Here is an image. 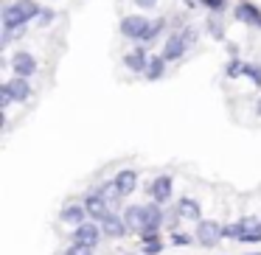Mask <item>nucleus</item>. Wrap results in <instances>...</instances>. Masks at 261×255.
<instances>
[{
	"mask_svg": "<svg viewBox=\"0 0 261 255\" xmlns=\"http://www.w3.org/2000/svg\"><path fill=\"white\" fill-rule=\"evenodd\" d=\"M59 219H62L65 224H82V221H85V210L70 205V208H65L62 213H59Z\"/></svg>",
	"mask_w": 261,
	"mask_h": 255,
	"instance_id": "nucleus-18",
	"label": "nucleus"
},
{
	"mask_svg": "<svg viewBox=\"0 0 261 255\" xmlns=\"http://www.w3.org/2000/svg\"><path fill=\"white\" fill-rule=\"evenodd\" d=\"M6 87L12 90L14 101H25V98L31 96V84H29V79H25V76H17V79H12Z\"/></svg>",
	"mask_w": 261,
	"mask_h": 255,
	"instance_id": "nucleus-13",
	"label": "nucleus"
},
{
	"mask_svg": "<svg viewBox=\"0 0 261 255\" xmlns=\"http://www.w3.org/2000/svg\"><path fill=\"white\" fill-rule=\"evenodd\" d=\"M163 31V20H158V23H149L146 25V31H143V37H141V42H152L154 37Z\"/></svg>",
	"mask_w": 261,
	"mask_h": 255,
	"instance_id": "nucleus-20",
	"label": "nucleus"
},
{
	"mask_svg": "<svg viewBox=\"0 0 261 255\" xmlns=\"http://www.w3.org/2000/svg\"><path fill=\"white\" fill-rule=\"evenodd\" d=\"M135 6H141V9H152V6H158V0H135Z\"/></svg>",
	"mask_w": 261,
	"mask_h": 255,
	"instance_id": "nucleus-25",
	"label": "nucleus"
},
{
	"mask_svg": "<svg viewBox=\"0 0 261 255\" xmlns=\"http://www.w3.org/2000/svg\"><path fill=\"white\" fill-rule=\"evenodd\" d=\"M12 68H14V73H17V76H25V79H29V76L37 70V59L31 56V53H23V51H20L17 56L12 59Z\"/></svg>",
	"mask_w": 261,
	"mask_h": 255,
	"instance_id": "nucleus-6",
	"label": "nucleus"
},
{
	"mask_svg": "<svg viewBox=\"0 0 261 255\" xmlns=\"http://www.w3.org/2000/svg\"><path fill=\"white\" fill-rule=\"evenodd\" d=\"M222 236H225V227L216 224V221H199L197 224V241L202 244V247H214V244H219Z\"/></svg>",
	"mask_w": 261,
	"mask_h": 255,
	"instance_id": "nucleus-1",
	"label": "nucleus"
},
{
	"mask_svg": "<svg viewBox=\"0 0 261 255\" xmlns=\"http://www.w3.org/2000/svg\"><path fill=\"white\" fill-rule=\"evenodd\" d=\"M255 255H261V252H255Z\"/></svg>",
	"mask_w": 261,
	"mask_h": 255,
	"instance_id": "nucleus-28",
	"label": "nucleus"
},
{
	"mask_svg": "<svg viewBox=\"0 0 261 255\" xmlns=\"http://www.w3.org/2000/svg\"><path fill=\"white\" fill-rule=\"evenodd\" d=\"M166 62H169V59L166 56H152L149 59V65H146V79H160V76H163V70H166Z\"/></svg>",
	"mask_w": 261,
	"mask_h": 255,
	"instance_id": "nucleus-17",
	"label": "nucleus"
},
{
	"mask_svg": "<svg viewBox=\"0 0 261 255\" xmlns=\"http://www.w3.org/2000/svg\"><path fill=\"white\" fill-rule=\"evenodd\" d=\"M85 210L90 213V219H98V221H104V219L110 216V210H107V199H104V196H87Z\"/></svg>",
	"mask_w": 261,
	"mask_h": 255,
	"instance_id": "nucleus-7",
	"label": "nucleus"
},
{
	"mask_svg": "<svg viewBox=\"0 0 261 255\" xmlns=\"http://www.w3.org/2000/svg\"><path fill=\"white\" fill-rule=\"evenodd\" d=\"M29 20H25L23 9L14 3V6H6L3 9V29H17V25H25Z\"/></svg>",
	"mask_w": 261,
	"mask_h": 255,
	"instance_id": "nucleus-9",
	"label": "nucleus"
},
{
	"mask_svg": "<svg viewBox=\"0 0 261 255\" xmlns=\"http://www.w3.org/2000/svg\"><path fill=\"white\" fill-rule=\"evenodd\" d=\"M124 221L129 230L135 233H143V227H146V205H132V208L124 210Z\"/></svg>",
	"mask_w": 261,
	"mask_h": 255,
	"instance_id": "nucleus-3",
	"label": "nucleus"
},
{
	"mask_svg": "<svg viewBox=\"0 0 261 255\" xmlns=\"http://www.w3.org/2000/svg\"><path fill=\"white\" fill-rule=\"evenodd\" d=\"M98 236H101V230H98L93 221H82V224H76L73 241H82V244H90V247H96V244H98Z\"/></svg>",
	"mask_w": 261,
	"mask_h": 255,
	"instance_id": "nucleus-5",
	"label": "nucleus"
},
{
	"mask_svg": "<svg viewBox=\"0 0 261 255\" xmlns=\"http://www.w3.org/2000/svg\"><path fill=\"white\" fill-rule=\"evenodd\" d=\"M222 3H225V0H205V6H214V9H219Z\"/></svg>",
	"mask_w": 261,
	"mask_h": 255,
	"instance_id": "nucleus-27",
	"label": "nucleus"
},
{
	"mask_svg": "<svg viewBox=\"0 0 261 255\" xmlns=\"http://www.w3.org/2000/svg\"><path fill=\"white\" fill-rule=\"evenodd\" d=\"M143 252L146 255H154V252H160V249H163V241H160L158 238V233H152V236H143Z\"/></svg>",
	"mask_w": 261,
	"mask_h": 255,
	"instance_id": "nucleus-19",
	"label": "nucleus"
},
{
	"mask_svg": "<svg viewBox=\"0 0 261 255\" xmlns=\"http://www.w3.org/2000/svg\"><path fill=\"white\" fill-rule=\"evenodd\" d=\"M146 17H141V14H132V17H124L121 20V34L126 37V40H141L143 31H146Z\"/></svg>",
	"mask_w": 261,
	"mask_h": 255,
	"instance_id": "nucleus-2",
	"label": "nucleus"
},
{
	"mask_svg": "<svg viewBox=\"0 0 261 255\" xmlns=\"http://www.w3.org/2000/svg\"><path fill=\"white\" fill-rule=\"evenodd\" d=\"M191 45L188 42V37L186 34H171L169 40H166V48H163V56L166 59H180L182 53H186V48Z\"/></svg>",
	"mask_w": 261,
	"mask_h": 255,
	"instance_id": "nucleus-4",
	"label": "nucleus"
},
{
	"mask_svg": "<svg viewBox=\"0 0 261 255\" xmlns=\"http://www.w3.org/2000/svg\"><path fill=\"white\" fill-rule=\"evenodd\" d=\"M152 196L158 205L169 202L171 199V177H158V180L152 182Z\"/></svg>",
	"mask_w": 261,
	"mask_h": 255,
	"instance_id": "nucleus-8",
	"label": "nucleus"
},
{
	"mask_svg": "<svg viewBox=\"0 0 261 255\" xmlns=\"http://www.w3.org/2000/svg\"><path fill=\"white\" fill-rule=\"evenodd\" d=\"M236 20L239 23H250V25H258L261 23V12L250 3H239L236 6Z\"/></svg>",
	"mask_w": 261,
	"mask_h": 255,
	"instance_id": "nucleus-12",
	"label": "nucleus"
},
{
	"mask_svg": "<svg viewBox=\"0 0 261 255\" xmlns=\"http://www.w3.org/2000/svg\"><path fill=\"white\" fill-rule=\"evenodd\" d=\"M124 65H126L129 70H135V73H146V65H149V59H146V53H143L141 48H138V51L126 53Z\"/></svg>",
	"mask_w": 261,
	"mask_h": 255,
	"instance_id": "nucleus-15",
	"label": "nucleus"
},
{
	"mask_svg": "<svg viewBox=\"0 0 261 255\" xmlns=\"http://www.w3.org/2000/svg\"><path fill=\"white\" fill-rule=\"evenodd\" d=\"M51 20H54V12H42V14H40V23H42V25L51 23Z\"/></svg>",
	"mask_w": 261,
	"mask_h": 255,
	"instance_id": "nucleus-26",
	"label": "nucleus"
},
{
	"mask_svg": "<svg viewBox=\"0 0 261 255\" xmlns=\"http://www.w3.org/2000/svg\"><path fill=\"white\" fill-rule=\"evenodd\" d=\"M14 101V96H12V90H9L6 84H3V93H0V107H9V104Z\"/></svg>",
	"mask_w": 261,
	"mask_h": 255,
	"instance_id": "nucleus-23",
	"label": "nucleus"
},
{
	"mask_svg": "<svg viewBox=\"0 0 261 255\" xmlns=\"http://www.w3.org/2000/svg\"><path fill=\"white\" fill-rule=\"evenodd\" d=\"M244 76H247L250 81H253L255 87H261V65H244V70H242Z\"/></svg>",
	"mask_w": 261,
	"mask_h": 255,
	"instance_id": "nucleus-21",
	"label": "nucleus"
},
{
	"mask_svg": "<svg viewBox=\"0 0 261 255\" xmlns=\"http://www.w3.org/2000/svg\"><path fill=\"white\" fill-rule=\"evenodd\" d=\"M115 185H118V188H121V193L126 196V193L135 191V185H138V174H135V171H129V168L121 171V174L115 177Z\"/></svg>",
	"mask_w": 261,
	"mask_h": 255,
	"instance_id": "nucleus-16",
	"label": "nucleus"
},
{
	"mask_svg": "<svg viewBox=\"0 0 261 255\" xmlns=\"http://www.w3.org/2000/svg\"><path fill=\"white\" fill-rule=\"evenodd\" d=\"M177 216H180V219H188V221H197L199 219V205L194 202L191 196H182L180 202H177Z\"/></svg>",
	"mask_w": 261,
	"mask_h": 255,
	"instance_id": "nucleus-11",
	"label": "nucleus"
},
{
	"mask_svg": "<svg viewBox=\"0 0 261 255\" xmlns=\"http://www.w3.org/2000/svg\"><path fill=\"white\" fill-rule=\"evenodd\" d=\"M101 230H104V236H110V238H121V236L126 233V221L110 213L107 219L101 221Z\"/></svg>",
	"mask_w": 261,
	"mask_h": 255,
	"instance_id": "nucleus-10",
	"label": "nucleus"
},
{
	"mask_svg": "<svg viewBox=\"0 0 261 255\" xmlns=\"http://www.w3.org/2000/svg\"><path fill=\"white\" fill-rule=\"evenodd\" d=\"M65 255H93V247H90V244H82V241H73Z\"/></svg>",
	"mask_w": 261,
	"mask_h": 255,
	"instance_id": "nucleus-22",
	"label": "nucleus"
},
{
	"mask_svg": "<svg viewBox=\"0 0 261 255\" xmlns=\"http://www.w3.org/2000/svg\"><path fill=\"white\" fill-rule=\"evenodd\" d=\"M171 241H174L177 247H186V244H191V238H188L186 233H174V236H171Z\"/></svg>",
	"mask_w": 261,
	"mask_h": 255,
	"instance_id": "nucleus-24",
	"label": "nucleus"
},
{
	"mask_svg": "<svg viewBox=\"0 0 261 255\" xmlns=\"http://www.w3.org/2000/svg\"><path fill=\"white\" fill-rule=\"evenodd\" d=\"M160 221H163V213H160L158 205H146V227H143L141 236H152V233H158Z\"/></svg>",
	"mask_w": 261,
	"mask_h": 255,
	"instance_id": "nucleus-14",
	"label": "nucleus"
}]
</instances>
